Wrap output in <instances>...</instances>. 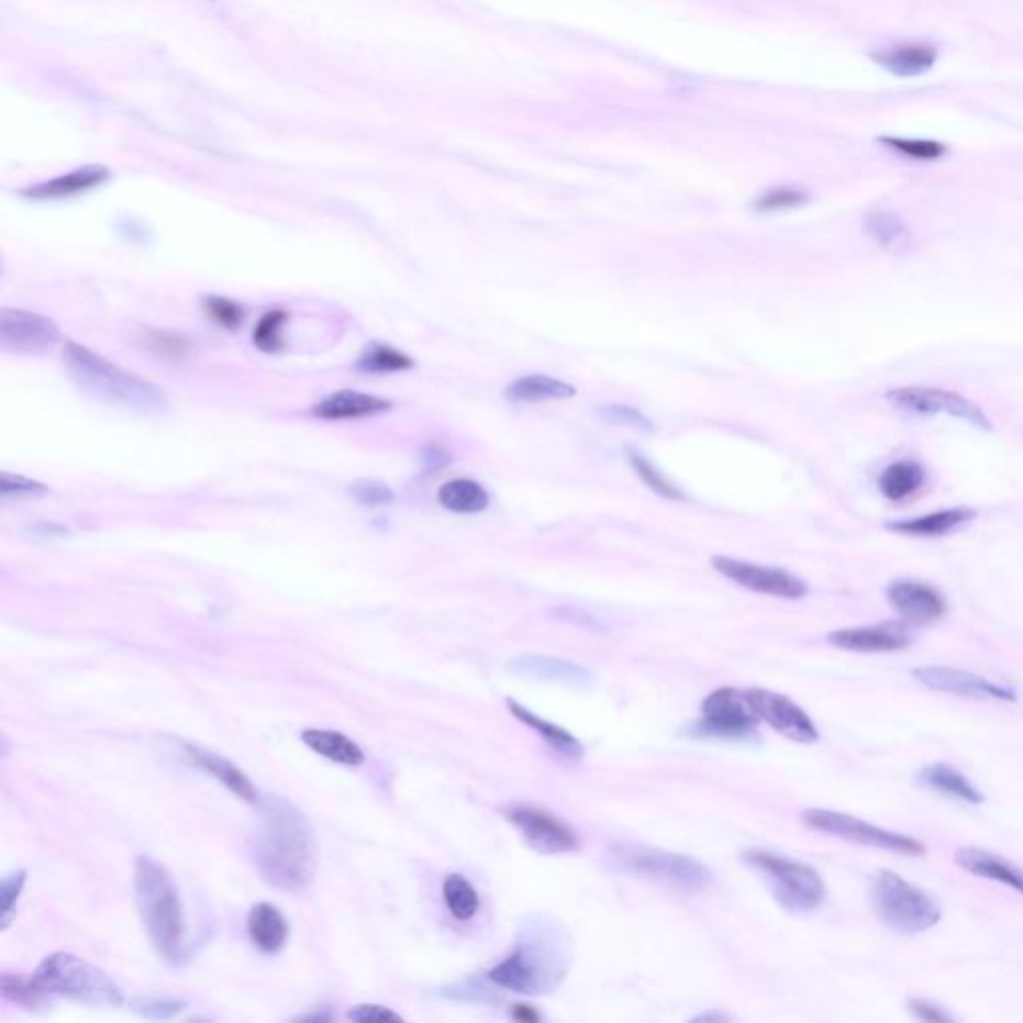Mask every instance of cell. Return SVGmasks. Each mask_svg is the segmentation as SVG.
<instances>
[{
    "instance_id": "obj_1",
    "label": "cell",
    "mask_w": 1023,
    "mask_h": 1023,
    "mask_svg": "<svg viewBox=\"0 0 1023 1023\" xmlns=\"http://www.w3.org/2000/svg\"><path fill=\"white\" fill-rule=\"evenodd\" d=\"M251 836L254 866L278 890L309 888L316 874V842L307 815L285 798L268 796Z\"/></svg>"
},
{
    "instance_id": "obj_2",
    "label": "cell",
    "mask_w": 1023,
    "mask_h": 1023,
    "mask_svg": "<svg viewBox=\"0 0 1023 1023\" xmlns=\"http://www.w3.org/2000/svg\"><path fill=\"white\" fill-rule=\"evenodd\" d=\"M572 939L556 918L532 913L518 927L510 956L486 974L500 990L546 996L558 990L572 966Z\"/></svg>"
},
{
    "instance_id": "obj_3",
    "label": "cell",
    "mask_w": 1023,
    "mask_h": 1023,
    "mask_svg": "<svg viewBox=\"0 0 1023 1023\" xmlns=\"http://www.w3.org/2000/svg\"><path fill=\"white\" fill-rule=\"evenodd\" d=\"M63 358L75 385L99 402L138 414H158L168 407L165 392L158 386L112 364L82 344L67 342Z\"/></svg>"
},
{
    "instance_id": "obj_4",
    "label": "cell",
    "mask_w": 1023,
    "mask_h": 1023,
    "mask_svg": "<svg viewBox=\"0 0 1023 1023\" xmlns=\"http://www.w3.org/2000/svg\"><path fill=\"white\" fill-rule=\"evenodd\" d=\"M134 893L143 918L144 930L153 946L166 961L177 964L185 957V912L177 886L160 866L148 856L134 861Z\"/></svg>"
},
{
    "instance_id": "obj_5",
    "label": "cell",
    "mask_w": 1023,
    "mask_h": 1023,
    "mask_svg": "<svg viewBox=\"0 0 1023 1023\" xmlns=\"http://www.w3.org/2000/svg\"><path fill=\"white\" fill-rule=\"evenodd\" d=\"M605 864L622 874L660 881L690 893L704 891L714 880L712 871L700 859L638 844H614L608 847Z\"/></svg>"
},
{
    "instance_id": "obj_6",
    "label": "cell",
    "mask_w": 1023,
    "mask_h": 1023,
    "mask_svg": "<svg viewBox=\"0 0 1023 1023\" xmlns=\"http://www.w3.org/2000/svg\"><path fill=\"white\" fill-rule=\"evenodd\" d=\"M34 981L51 996H63L90 1008H119L124 1001L121 988L102 969L65 952L45 957Z\"/></svg>"
},
{
    "instance_id": "obj_7",
    "label": "cell",
    "mask_w": 1023,
    "mask_h": 1023,
    "mask_svg": "<svg viewBox=\"0 0 1023 1023\" xmlns=\"http://www.w3.org/2000/svg\"><path fill=\"white\" fill-rule=\"evenodd\" d=\"M742 859L761 874L774 900L793 913L814 912L824 902L825 886L820 874L802 861L771 854L766 849H746Z\"/></svg>"
},
{
    "instance_id": "obj_8",
    "label": "cell",
    "mask_w": 1023,
    "mask_h": 1023,
    "mask_svg": "<svg viewBox=\"0 0 1023 1023\" xmlns=\"http://www.w3.org/2000/svg\"><path fill=\"white\" fill-rule=\"evenodd\" d=\"M871 905L900 934H920L942 920V908L927 891L886 869L871 883Z\"/></svg>"
},
{
    "instance_id": "obj_9",
    "label": "cell",
    "mask_w": 1023,
    "mask_h": 1023,
    "mask_svg": "<svg viewBox=\"0 0 1023 1023\" xmlns=\"http://www.w3.org/2000/svg\"><path fill=\"white\" fill-rule=\"evenodd\" d=\"M759 715L736 688H720L702 704L700 720L686 727L688 736L724 742H748L756 737Z\"/></svg>"
},
{
    "instance_id": "obj_10",
    "label": "cell",
    "mask_w": 1023,
    "mask_h": 1023,
    "mask_svg": "<svg viewBox=\"0 0 1023 1023\" xmlns=\"http://www.w3.org/2000/svg\"><path fill=\"white\" fill-rule=\"evenodd\" d=\"M803 824L827 836L842 837L859 846L878 847L902 856H922L925 846L922 842L903 834H896L878 825L868 824L854 815L842 814L834 810H808L803 812Z\"/></svg>"
},
{
    "instance_id": "obj_11",
    "label": "cell",
    "mask_w": 1023,
    "mask_h": 1023,
    "mask_svg": "<svg viewBox=\"0 0 1023 1023\" xmlns=\"http://www.w3.org/2000/svg\"><path fill=\"white\" fill-rule=\"evenodd\" d=\"M504 818L516 827L532 849L540 854H568L580 847V839L572 827L564 824L556 815L548 814L534 805L514 803L504 810Z\"/></svg>"
},
{
    "instance_id": "obj_12",
    "label": "cell",
    "mask_w": 1023,
    "mask_h": 1023,
    "mask_svg": "<svg viewBox=\"0 0 1023 1023\" xmlns=\"http://www.w3.org/2000/svg\"><path fill=\"white\" fill-rule=\"evenodd\" d=\"M888 400L903 412L913 414H947L954 419L968 420L969 424L979 429L990 430V420L983 410L969 402L968 398L959 397L952 390L942 388H927V386H908L888 392Z\"/></svg>"
},
{
    "instance_id": "obj_13",
    "label": "cell",
    "mask_w": 1023,
    "mask_h": 1023,
    "mask_svg": "<svg viewBox=\"0 0 1023 1023\" xmlns=\"http://www.w3.org/2000/svg\"><path fill=\"white\" fill-rule=\"evenodd\" d=\"M712 566L722 576H726L727 580L740 583L758 594L774 596V598H783V600H800L808 594V586L803 583V580L781 568L759 566L752 561L734 560V558H724V556L712 558Z\"/></svg>"
},
{
    "instance_id": "obj_14",
    "label": "cell",
    "mask_w": 1023,
    "mask_h": 1023,
    "mask_svg": "<svg viewBox=\"0 0 1023 1023\" xmlns=\"http://www.w3.org/2000/svg\"><path fill=\"white\" fill-rule=\"evenodd\" d=\"M60 331L38 312L4 309L0 312V346L14 354H43L55 348Z\"/></svg>"
},
{
    "instance_id": "obj_15",
    "label": "cell",
    "mask_w": 1023,
    "mask_h": 1023,
    "mask_svg": "<svg viewBox=\"0 0 1023 1023\" xmlns=\"http://www.w3.org/2000/svg\"><path fill=\"white\" fill-rule=\"evenodd\" d=\"M746 698L759 720L780 732L781 736L798 744H814L820 737L812 718L790 698L761 688L746 690Z\"/></svg>"
},
{
    "instance_id": "obj_16",
    "label": "cell",
    "mask_w": 1023,
    "mask_h": 1023,
    "mask_svg": "<svg viewBox=\"0 0 1023 1023\" xmlns=\"http://www.w3.org/2000/svg\"><path fill=\"white\" fill-rule=\"evenodd\" d=\"M918 682L935 692L954 693L971 700H996V702H1018L1012 688L990 682L971 671L956 670L949 666H922L912 671Z\"/></svg>"
},
{
    "instance_id": "obj_17",
    "label": "cell",
    "mask_w": 1023,
    "mask_h": 1023,
    "mask_svg": "<svg viewBox=\"0 0 1023 1023\" xmlns=\"http://www.w3.org/2000/svg\"><path fill=\"white\" fill-rule=\"evenodd\" d=\"M888 602L910 624H934L947 612L946 598L930 583L896 580L888 588Z\"/></svg>"
},
{
    "instance_id": "obj_18",
    "label": "cell",
    "mask_w": 1023,
    "mask_h": 1023,
    "mask_svg": "<svg viewBox=\"0 0 1023 1023\" xmlns=\"http://www.w3.org/2000/svg\"><path fill=\"white\" fill-rule=\"evenodd\" d=\"M832 646L847 652L861 654H880V652H900L910 646V632L902 622H881L876 626L846 627L827 634Z\"/></svg>"
},
{
    "instance_id": "obj_19",
    "label": "cell",
    "mask_w": 1023,
    "mask_h": 1023,
    "mask_svg": "<svg viewBox=\"0 0 1023 1023\" xmlns=\"http://www.w3.org/2000/svg\"><path fill=\"white\" fill-rule=\"evenodd\" d=\"M508 670L530 680L564 683L574 688H588L592 683V674L580 664L551 656H520L508 661Z\"/></svg>"
},
{
    "instance_id": "obj_20",
    "label": "cell",
    "mask_w": 1023,
    "mask_h": 1023,
    "mask_svg": "<svg viewBox=\"0 0 1023 1023\" xmlns=\"http://www.w3.org/2000/svg\"><path fill=\"white\" fill-rule=\"evenodd\" d=\"M111 178V173L104 166H82L63 177L46 180L41 185L23 190L24 197L31 200H60L85 194L92 188H99Z\"/></svg>"
},
{
    "instance_id": "obj_21",
    "label": "cell",
    "mask_w": 1023,
    "mask_h": 1023,
    "mask_svg": "<svg viewBox=\"0 0 1023 1023\" xmlns=\"http://www.w3.org/2000/svg\"><path fill=\"white\" fill-rule=\"evenodd\" d=\"M392 407L390 400L385 398L364 394L356 390H338L332 392L331 397L324 398L314 407V416L322 420H354L364 419V416H375L380 412H386Z\"/></svg>"
},
{
    "instance_id": "obj_22",
    "label": "cell",
    "mask_w": 1023,
    "mask_h": 1023,
    "mask_svg": "<svg viewBox=\"0 0 1023 1023\" xmlns=\"http://www.w3.org/2000/svg\"><path fill=\"white\" fill-rule=\"evenodd\" d=\"M190 759L199 766L200 770L209 771L222 786H226L234 796H238L244 802H258L260 793L254 788L253 780L244 774L238 766H234L231 759L222 758L214 752L199 748V746H185Z\"/></svg>"
},
{
    "instance_id": "obj_23",
    "label": "cell",
    "mask_w": 1023,
    "mask_h": 1023,
    "mask_svg": "<svg viewBox=\"0 0 1023 1023\" xmlns=\"http://www.w3.org/2000/svg\"><path fill=\"white\" fill-rule=\"evenodd\" d=\"M954 859L959 868L966 869L971 876L1000 881L1003 886L1020 891L1023 896V871L1013 868L1010 861L998 858L990 852H983L979 847H961L957 849Z\"/></svg>"
},
{
    "instance_id": "obj_24",
    "label": "cell",
    "mask_w": 1023,
    "mask_h": 1023,
    "mask_svg": "<svg viewBox=\"0 0 1023 1023\" xmlns=\"http://www.w3.org/2000/svg\"><path fill=\"white\" fill-rule=\"evenodd\" d=\"M507 702L510 714L514 715L516 720H520L524 726L534 730L556 754H560L561 758L570 759V761L582 759L583 746L580 744V740L572 736L568 730L556 726V724H552L548 720H544V718H540V715L534 714V712H530L526 705L520 704V702L512 700V698H508Z\"/></svg>"
},
{
    "instance_id": "obj_25",
    "label": "cell",
    "mask_w": 1023,
    "mask_h": 1023,
    "mask_svg": "<svg viewBox=\"0 0 1023 1023\" xmlns=\"http://www.w3.org/2000/svg\"><path fill=\"white\" fill-rule=\"evenodd\" d=\"M287 918L273 903H256L248 913V935L254 946L265 954H276L287 944Z\"/></svg>"
},
{
    "instance_id": "obj_26",
    "label": "cell",
    "mask_w": 1023,
    "mask_h": 1023,
    "mask_svg": "<svg viewBox=\"0 0 1023 1023\" xmlns=\"http://www.w3.org/2000/svg\"><path fill=\"white\" fill-rule=\"evenodd\" d=\"M871 58L896 77H918L934 67L937 51L932 45H900L874 53Z\"/></svg>"
},
{
    "instance_id": "obj_27",
    "label": "cell",
    "mask_w": 1023,
    "mask_h": 1023,
    "mask_svg": "<svg viewBox=\"0 0 1023 1023\" xmlns=\"http://www.w3.org/2000/svg\"><path fill=\"white\" fill-rule=\"evenodd\" d=\"M300 740L309 746L312 752H316L322 758L332 759L342 766L356 768L364 764V752L356 742L351 737L344 736L341 732L334 730H316L310 727L300 734Z\"/></svg>"
},
{
    "instance_id": "obj_28",
    "label": "cell",
    "mask_w": 1023,
    "mask_h": 1023,
    "mask_svg": "<svg viewBox=\"0 0 1023 1023\" xmlns=\"http://www.w3.org/2000/svg\"><path fill=\"white\" fill-rule=\"evenodd\" d=\"M971 518H974V512L969 508H949V510L932 512L927 516L912 518L898 524H890V530L905 534V536H915V538H937V536H944L959 529Z\"/></svg>"
},
{
    "instance_id": "obj_29",
    "label": "cell",
    "mask_w": 1023,
    "mask_h": 1023,
    "mask_svg": "<svg viewBox=\"0 0 1023 1023\" xmlns=\"http://www.w3.org/2000/svg\"><path fill=\"white\" fill-rule=\"evenodd\" d=\"M920 781L925 783L927 788L935 790V792L949 796V798L959 800V802H983V796H981L979 790H976V786H974L961 771H957L956 768H952V766H947V764H932V766H925V768H922V771H920Z\"/></svg>"
},
{
    "instance_id": "obj_30",
    "label": "cell",
    "mask_w": 1023,
    "mask_h": 1023,
    "mask_svg": "<svg viewBox=\"0 0 1023 1023\" xmlns=\"http://www.w3.org/2000/svg\"><path fill=\"white\" fill-rule=\"evenodd\" d=\"M507 397L512 402H542V400H564L576 397V388L568 382L556 380L552 376H522L508 386Z\"/></svg>"
},
{
    "instance_id": "obj_31",
    "label": "cell",
    "mask_w": 1023,
    "mask_h": 1023,
    "mask_svg": "<svg viewBox=\"0 0 1023 1023\" xmlns=\"http://www.w3.org/2000/svg\"><path fill=\"white\" fill-rule=\"evenodd\" d=\"M438 502L456 514H478L490 504V496L485 486L468 478H458L442 486L438 490Z\"/></svg>"
},
{
    "instance_id": "obj_32",
    "label": "cell",
    "mask_w": 1023,
    "mask_h": 1023,
    "mask_svg": "<svg viewBox=\"0 0 1023 1023\" xmlns=\"http://www.w3.org/2000/svg\"><path fill=\"white\" fill-rule=\"evenodd\" d=\"M869 236L880 244L883 251L893 254L908 253L912 248V232L893 212H871L866 221Z\"/></svg>"
},
{
    "instance_id": "obj_33",
    "label": "cell",
    "mask_w": 1023,
    "mask_h": 1023,
    "mask_svg": "<svg viewBox=\"0 0 1023 1023\" xmlns=\"http://www.w3.org/2000/svg\"><path fill=\"white\" fill-rule=\"evenodd\" d=\"M925 472L920 464L903 460L888 466L880 476L881 494L891 502H902L924 485Z\"/></svg>"
},
{
    "instance_id": "obj_34",
    "label": "cell",
    "mask_w": 1023,
    "mask_h": 1023,
    "mask_svg": "<svg viewBox=\"0 0 1023 1023\" xmlns=\"http://www.w3.org/2000/svg\"><path fill=\"white\" fill-rule=\"evenodd\" d=\"M442 896H444V903H446L452 918H456L460 922L472 920L476 912H478V908H480L478 891L460 874H451V876L444 878Z\"/></svg>"
},
{
    "instance_id": "obj_35",
    "label": "cell",
    "mask_w": 1023,
    "mask_h": 1023,
    "mask_svg": "<svg viewBox=\"0 0 1023 1023\" xmlns=\"http://www.w3.org/2000/svg\"><path fill=\"white\" fill-rule=\"evenodd\" d=\"M412 366L414 363L410 356L398 353L392 346L378 344V342H372L358 358V370L368 372V375H392V372L410 370Z\"/></svg>"
},
{
    "instance_id": "obj_36",
    "label": "cell",
    "mask_w": 1023,
    "mask_h": 1023,
    "mask_svg": "<svg viewBox=\"0 0 1023 1023\" xmlns=\"http://www.w3.org/2000/svg\"><path fill=\"white\" fill-rule=\"evenodd\" d=\"M2 996L12 1003H19L26 1010H41L51 1003V993L43 990L33 979H24L14 974H4L0 981Z\"/></svg>"
},
{
    "instance_id": "obj_37",
    "label": "cell",
    "mask_w": 1023,
    "mask_h": 1023,
    "mask_svg": "<svg viewBox=\"0 0 1023 1023\" xmlns=\"http://www.w3.org/2000/svg\"><path fill=\"white\" fill-rule=\"evenodd\" d=\"M627 460L632 464L634 472L638 474L640 480L648 486L652 492H656V494L661 496V498L674 500V502H683V500H686V494H683L682 490H680L678 486L671 485L670 480H668L654 464L646 460L642 454H638V452H630V454H627Z\"/></svg>"
},
{
    "instance_id": "obj_38",
    "label": "cell",
    "mask_w": 1023,
    "mask_h": 1023,
    "mask_svg": "<svg viewBox=\"0 0 1023 1023\" xmlns=\"http://www.w3.org/2000/svg\"><path fill=\"white\" fill-rule=\"evenodd\" d=\"M288 314L285 310H268L263 319L258 320L253 332V341L258 351L263 353H278L282 348V331L287 324Z\"/></svg>"
},
{
    "instance_id": "obj_39",
    "label": "cell",
    "mask_w": 1023,
    "mask_h": 1023,
    "mask_svg": "<svg viewBox=\"0 0 1023 1023\" xmlns=\"http://www.w3.org/2000/svg\"><path fill=\"white\" fill-rule=\"evenodd\" d=\"M496 983L490 981V986H486L482 979L470 978L466 981H460V983H454V986H448V988H442V996L448 998V1000L456 1001H468V1003H496L500 1000L498 993H496Z\"/></svg>"
},
{
    "instance_id": "obj_40",
    "label": "cell",
    "mask_w": 1023,
    "mask_h": 1023,
    "mask_svg": "<svg viewBox=\"0 0 1023 1023\" xmlns=\"http://www.w3.org/2000/svg\"><path fill=\"white\" fill-rule=\"evenodd\" d=\"M881 144H886L891 151L915 158V160H937L946 155V144L935 143V141H913V138H881Z\"/></svg>"
},
{
    "instance_id": "obj_41",
    "label": "cell",
    "mask_w": 1023,
    "mask_h": 1023,
    "mask_svg": "<svg viewBox=\"0 0 1023 1023\" xmlns=\"http://www.w3.org/2000/svg\"><path fill=\"white\" fill-rule=\"evenodd\" d=\"M24 883H26V871L24 869H14L11 871L0 886V925L7 930L12 924L16 915V902L21 898Z\"/></svg>"
},
{
    "instance_id": "obj_42",
    "label": "cell",
    "mask_w": 1023,
    "mask_h": 1023,
    "mask_svg": "<svg viewBox=\"0 0 1023 1023\" xmlns=\"http://www.w3.org/2000/svg\"><path fill=\"white\" fill-rule=\"evenodd\" d=\"M202 307H204V312L209 314L210 319L214 320L216 324L224 326V329H229V331L238 329L244 322L243 307L236 304V302H232L229 298H204V300H202Z\"/></svg>"
},
{
    "instance_id": "obj_43",
    "label": "cell",
    "mask_w": 1023,
    "mask_h": 1023,
    "mask_svg": "<svg viewBox=\"0 0 1023 1023\" xmlns=\"http://www.w3.org/2000/svg\"><path fill=\"white\" fill-rule=\"evenodd\" d=\"M805 200H808V194L803 190H798V188H774V190L766 192L764 197L756 200L754 209L758 210V212H778V210L802 207Z\"/></svg>"
},
{
    "instance_id": "obj_44",
    "label": "cell",
    "mask_w": 1023,
    "mask_h": 1023,
    "mask_svg": "<svg viewBox=\"0 0 1023 1023\" xmlns=\"http://www.w3.org/2000/svg\"><path fill=\"white\" fill-rule=\"evenodd\" d=\"M46 490L48 488L45 485L19 476V474H0V494H2V498H29V496L46 494Z\"/></svg>"
},
{
    "instance_id": "obj_45",
    "label": "cell",
    "mask_w": 1023,
    "mask_h": 1023,
    "mask_svg": "<svg viewBox=\"0 0 1023 1023\" xmlns=\"http://www.w3.org/2000/svg\"><path fill=\"white\" fill-rule=\"evenodd\" d=\"M351 494L356 498V502H360L364 507H382V504H390L394 500L392 490L382 482H376V480H358V482H354L351 486Z\"/></svg>"
},
{
    "instance_id": "obj_46",
    "label": "cell",
    "mask_w": 1023,
    "mask_h": 1023,
    "mask_svg": "<svg viewBox=\"0 0 1023 1023\" xmlns=\"http://www.w3.org/2000/svg\"><path fill=\"white\" fill-rule=\"evenodd\" d=\"M348 1020L358 1023H400L402 1018L398 1013L388 1010L385 1005H376V1003H363V1005H354L351 1012L346 1013Z\"/></svg>"
},
{
    "instance_id": "obj_47",
    "label": "cell",
    "mask_w": 1023,
    "mask_h": 1023,
    "mask_svg": "<svg viewBox=\"0 0 1023 1023\" xmlns=\"http://www.w3.org/2000/svg\"><path fill=\"white\" fill-rule=\"evenodd\" d=\"M602 416L612 424H624V426L638 430H652V422L644 419L636 408L604 407L602 408Z\"/></svg>"
},
{
    "instance_id": "obj_48",
    "label": "cell",
    "mask_w": 1023,
    "mask_h": 1023,
    "mask_svg": "<svg viewBox=\"0 0 1023 1023\" xmlns=\"http://www.w3.org/2000/svg\"><path fill=\"white\" fill-rule=\"evenodd\" d=\"M134 1010L146 1018H170L182 1010V1003L175 1000H138L133 1003Z\"/></svg>"
},
{
    "instance_id": "obj_49",
    "label": "cell",
    "mask_w": 1023,
    "mask_h": 1023,
    "mask_svg": "<svg viewBox=\"0 0 1023 1023\" xmlns=\"http://www.w3.org/2000/svg\"><path fill=\"white\" fill-rule=\"evenodd\" d=\"M910 1008V1013H912L915 1020L925 1023H944L952 1022V1018L947 1015L939 1005H935L932 1001L925 1000H912L908 1003Z\"/></svg>"
},
{
    "instance_id": "obj_50",
    "label": "cell",
    "mask_w": 1023,
    "mask_h": 1023,
    "mask_svg": "<svg viewBox=\"0 0 1023 1023\" xmlns=\"http://www.w3.org/2000/svg\"><path fill=\"white\" fill-rule=\"evenodd\" d=\"M153 344L158 346V351H160V353L177 354V356H180V354L185 353V348H187V342L182 341L180 336H173V334H158V332H155V341H153Z\"/></svg>"
},
{
    "instance_id": "obj_51",
    "label": "cell",
    "mask_w": 1023,
    "mask_h": 1023,
    "mask_svg": "<svg viewBox=\"0 0 1023 1023\" xmlns=\"http://www.w3.org/2000/svg\"><path fill=\"white\" fill-rule=\"evenodd\" d=\"M510 1015H512V1020L522 1023H536L542 1020L540 1013L529 1003H514L512 1010H510Z\"/></svg>"
},
{
    "instance_id": "obj_52",
    "label": "cell",
    "mask_w": 1023,
    "mask_h": 1023,
    "mask_svg": "<svg viewBox=\"0 0 1023 1023\" xmlns=\"http://www.w3.org/2000/svg\"><path fill=\"white\" fill-rule=\"evenodd\" d=\"M424 460L432 464V468H436V466L448 463V454L441 451V448H436V446H430L429 451H426V456H424Z\"/></svg>"
},
{
    "instance_id": "obj_53",
    "label": "cell",
    "mask_w": 1023,
    "mask_h": 1023,
    "mask_svg": "<svg viewBox=\"0 0 1023 1023\" xmlns=\"http://www.w3.org/2000/svg\"><path fill=\"white\" fill-rule=\"evenodd\" d=\"M727 1020H730V1018H727L726 1013H720V1012H705V1013H702V1015H696V1018H693L692 1022H698V1023H700V1022H720V1023H722V1022H727Z\"/></svg>"
}]
</instances>
